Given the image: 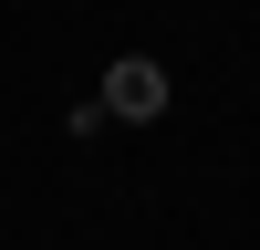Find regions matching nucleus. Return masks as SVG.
<instances>
[{"label":"nucleus","instance_id":"nucleus-1","mask_svg":"<svg viewBox=\"0 0 260 250\" xmlns=\"http://www.w3.org/2000/svg\"><path fill=\"white\" fill-rule=\"evenodd\" d=\"M104 115H115V125H156V115H167V63L125 52L115 73H104Z\"/></svg>","mask_w":260,"mask_h":250}]
</instances>
